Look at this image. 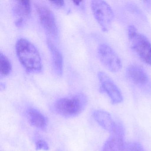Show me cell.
<instances>
[{"mask_svg":"<svg viewBox=\"0 0 151 151\" xmlns=\"http://www.w3.org/2000/svg\"><path fill=\"white\" fill-rule=\"evenodd\" d=\"M17 58L28 73L38 74L42 69V63L39 52L37 47L28 40L19 39L15 46Z\"/></svg>","mask_w":151,"mask_h":151,"instance_id":"cell-1","label":"cell"},{"mask_svg":"<svg viewBox=\"0 0 151 151\" xmlns=\"http://www.w3.org/2000/svg\"><path fill=\"white\" fill-rule=\"evenodd\" d=\"M128 36L132 50L142 61L151 66V43L149 40L132 25L128 28Z\"/></svg>","mask_w":151,"mask_h":151,"instance_id":"cell-2","label":"cell"},{"mask_svg":"<svg viewBox=\"0 0 151 151\" xmlns=\"http://www.w3.org/2000/svg\"><path fill=\"white\" fill-rule=\"evenodd\" d=\"M87 102L86 96L79 93L59 99L55 103L54 107L58 114L70 117L79 114L84 109Z\"/></svg>","mask_w":151,"mask_h":151,"instance_id":"cell-3","label":"cell"},{"mask_svg":"<svg viewBox=\"0 0 151 151\" xmlns=\"http://www.w3.org/2000/svg\"><path fill=\"white\" fill-rule=\"evenodd\" d=\"M91 6L93 16L101 30L107 32L111 29L114 18L112 8L106 2L101 0L92 1Z\"/></svg>","mask_w":151,"mask_h":151,"instance_id":"cell-4","label":"cell"},{"mask_svg":"<svg viewBox=\"0 0 151 151\" xmlns=\"http://www.w3.org/2000/svg\"><path fill=\"white\" fill-rule=\"evenodd\" d=\"M98 55L102 64L109 71L116 73L121 70L122 64L120 57L107 44L104 43L99 46Z\"/></svg>","mask_w":151,"mask_h":151,"instance_id":"cell-5","label":"cell"},{"mask_svg":"<svg viewBox=\"0 0 151 151\" xmlns=\"http://www.w3.org/2000/svg\"><path fill=\"white\" fill-rule=\"evenodd\" d=\"M40 23L47 35L56 38L58 36V28L53 13L48 6L40 3L35 4Z\"/></svg>","mask_w":151,"mask_h":151,"instance_id":"cell-6","label":"cell"},{"mask_svg":"<svg viewBox=\"0 0 151 151\" xmlns=\"http://www.w3.org/2000/svg\"><path fill=\"white\" fill-rule=\"evenodd\" d=\"M98 78L101 83V90L106 93L113 104H118L123 101V96L121 91L112 78L103 72H99Z\"/></svg>","mask_w":151,"mask_h":151,"instance_id":"cell-7","label":"cell"},{"mask_svg":"<svg viewBox=\"0 0 151 151\" xmlns=\"http://www.w3.org/2000/svg\"><path fill=\"white\" fill-rule=\"evenodd\" d=\"M130 80L144 91L149 92L151 91L150 79L145 70L138 64L129 65L126 70Z\"/></svg>","mask_w":151,"mask_h":151,"instance_id":"cell-8","label":"cell"},{"mask_svg":"<svg viewBox=\"0 0 151 151\" xmlns=\"http://www.w3.org/2000/svg\"><path fill=\"white\" fill-rule=\"evenodd\" d=\"M124 131L121 124L116 123L114 130L104 144L102 151H124Z\"/></svg>","mask_w":151,"mask_h":151,"instance_id":"cell-9","label":"cell"},{"mask_svg":"<svg viewBox=\"0 0 151 151\" xmlns=\"http://www.w3.org/2000/svg\"><path fill=\"white\" fill-rule=\"evenodd\" d=\"M15 23L18 27H22L28 21L31 15L32 8L29 1H17L13 7Z\"/></svg>","mask_w":151,"mask_h":151,"instance_id":"cell-10","label":"cell"},{"mask_svg":"<svg viewBox=\"0 0 151 151\" xmlns=\"http://www.w3.org/2000/svg\"><path fill=\"white\" fill-rule=\"evenodd\" d=\"M47 43L51 52L52 64L54 70L58 76H61L63 72V59L59 49L51 40L47 39Z\"/></svg>","mask_w":151,"mask_h":151,"instance_id":"cell-11","label":"cell"},{"mask_svg":"<svg viewBox=\"0 0 151 151\" xmlns=\"http://www.w3.org/2000/svg\"><path fill=\"white\" fill-rule=\"evenodd\" d=\"M93 115L95 121L104 129L110 133L114 130L116 123L108 112L102 110H96Z\"/></svg>","mask_w":151,"mask_h":151,"instance_id":"cell-12","label":"cell"},{"mask_svg":"<svg viewBox=\"0 0 151 151\" xmlns=\"http://www.w3.org/2000/svg\"><path fill=\"white\" fill-rule=\"evenodd\" d=\"M27 116L31 124L37 128L44 129L47 125L45 117L38 110L31 108L27 111Z\"/></svg>","mask_w":151,"mask_h":151,"instance_id":"cell-13","label":"cell"},{"mask_svg":"<svg viewBox=\"0 0 151 151\" xmlns=\"http://www.w3.org/2000/svg\"><path fill=\"white\" fill-rule=\"evenodd\" d=\"M12 66L9 58L2 52L0 55V76L1 77H6L11 73Z\"/></svg>","mask_w":151,"mask_h":151,"instance_id":"cell-14","label":"cell"},{"mask_svg":"<svg viewBox=\"0 0 151 151\" xmlns=\"http://www.w3.org/2000/svg\"><path fill=\"white\" fill-rule=\"evenodd\" d=\"M124 151H145V150L140 143L132 142L125 144Z\"/></svg>","mask_w":151,"mask_h":151,"instance_id":"cell-15","label":"cell"},{"mask_svg":"<svg viewBox=\"0 0 151 151\" xmlns=\"http://www.w3.org/2000/svg\"><path fill=\"white\" fill-rule=\"evenodd\" d=\"M36 150L47 151L49 150V147L45 141L40 139L36 143Z\"/></svg>","mask_w":151,"mask_h":151,"instance_id":"cell-16","label":"cell"},{"mask_svg":"<svg viewBox=\"0 0 151 151\" xmlns=\"http://www.w3.org/2000/svg\"><path fill=\"white\" fill-rule=\"evenodd\" d=\"M50 2L52 3L53 5L56 7H61L63 6L65 2L63 1H50Z\"/></svg>","mask_w":151,"mask_h":151,"instance_id":"cell-17","label":"cell"},{"mask_svg":"<svg viewBox=\"0 0 151 151\" xmlns=\"http://www.w3.org/2000/svg\"><path fill=\"white\" fill-rule=\"evenodd\" d=\"M81 2V1H73V2L75 3V5H79Z\"/></svg>","mask_w":151,"mask_h":151,"instance_id":"cell-18","label":"cell"}]
</instances>
